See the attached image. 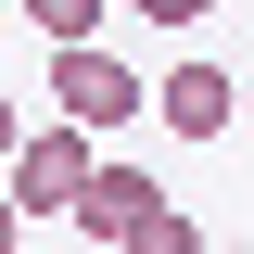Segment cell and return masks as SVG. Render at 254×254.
<instances>
[{"instance_id":"obj_1","label":"cell","mask_w":254,"mask_h":254,"mask_svg":"<svg viewBox=\"0 0 254 254\" xmlns=\"http://www.w3.org/2000/svg\"><path fill=\"white\" fill-rule=\"evenodd\" d=\"M76 229H89V242H115V254H190V242H203V229H190L178 203L140 178V165H89V190H76Z\"/></svg>"},{"instance_id":"obj_2","label":"cell","mask_w":254,"mask_h":254,"mask_svg":"<svg viewBox=\"0 0 254 254\" xmlns=\"http://www.w3.org/2000/svg\"><path fill=\"white\" fill-rule=\"evenodd\" d=\"M89 140L102 127H76V115H51V127H26L13 140V203H26V229H51V216H76V190H89Z\"/></svg>"},{"instance_id":"obj_3","label":"cell","mask_w":254,"mask_h":254,"mask_svg":"<svg viewBox=\"0 0 254 254\" xmlns=\"http://www.w3.org/2000/svg\"><path fill=\"white\" fill-rule=\"evenodd\" d=\"M51 115H76V127H127V115H153V89H140L102 38H51Z\"/></svg>"},{"instance_id":"obj_4","label":"cell","mask_w":254,"mask_h":254,"mask_svg":"<svg viewBox=\"0 0 254 254\" xmlns=\"http://www.w3.org/2000/svg\"><path fill=\"white\" fill-rule=\"evenodd\" d=\"M229 102H242V89H229L216 64H178V76L153 89V115L178 127V140H229Z\"/></svg>"},{"instance_id":"obj_5","label":"cell","mask_w":254,"mask_h":254,"mask_svg":"<svg viewBox=\"0 0 254 254\" xmlns=\"http://www.w3.org/2000/svg\"><path fill=\"white\" fill-rule=\"evenodd\" d=\"M13 13H26L38 38H102V13H115V0H13Z\"/></svg>"},{"instance_id":"obj_6","label":"cell","mask_w":254,"mask_h":254,"mask_svg":"<svg viewBox=\"0 0 254 254\" xmlns=\"http://www.w3.org/2000/svg\"><path fill=\"white\" fill-rule=\"evenodd\" d=\"M127 13H140V26H203L216 0H127Z\"/></svg>"},{"instance_id":"obj_7","label":"cell","mask_w":254,"mask_h":254,"mask_svg":"<svg viewBox=\"0 0 254 254\" xmlns=\"http://www.w3.org/2000/svg\"><path fill=\"white\" fill-rule=\"evenodd\" d=\"M13 140H26V102H13V89H0V165H13Z\"/></svg>"},{"instance_id":"obj_8","label":"cell","mask_w":254,"mask_h":254,"mask_svg":"<svg viewBox=\"0 0 254 254\" xmlns=\"http://www.w3.org/2000/svg\"><path fill=\"white\" fill-rule=\"evenodd\" d=\"M0 242H26V203H13V178H0Z\"/></svg>"}]
</instances>
